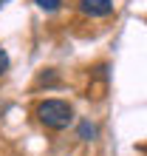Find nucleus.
Wrapping results in <instances>:
<instances>
[{
	"instance_id": "5",
	"label": "nucleus",
	"mask_w": 147,
	"mask_h": 156,
	"mask_svg": "<svg viewBox=\"0 0 147 156\" xmlns=\"http://www.w3.org/2000/svg\"><path fill=\"white\" fill-rule=\"evenodd\" d=\"M9 66H12V60H9V54H6V48L0 45V77L9 71Z\"/></svg>"
},
{
	"instance_id": "2",
	"label": "nucleus",
	"mask_w": 147,
	"mask_h": 156,
	"mask_svg": "<svg viewBox=\"0 0 147 156\" xmlns=\"http://www.w3.org/2000/svg\"><path fill=\"white\" fill-rule=\"evenodd\" d=\"M79 12L85 17H108L113 14V0H79Z\"/></svg>"
},
{
	"instance_id": "4",
	"label": "nucleus",
	"mask_w": 147,
	"mask_h": 156,
	"mask_svg": "<svg viewBox=\"0 0 147 156\" xmlns=\"http://www.w3.org/2000/svg\"><path fill=\"white\" fill-rule=\"evenodd\" d=\"M37 9H43V12H57V9L62 6V0H34Z\"/></svg>"
},
{
	"instance_id": "1",
	"label": "nucleus",
	"mask_w": 147,
	"mask_h": 156,
	"mask_svg": "<svg viewBox=\"0 0 147 156\" xmlns=\"http://www.w3.org/2000/svg\"><path fill=\"white\" fill-rule=\"evenodd\" d=\"M34 116L40 119V125H45L48 131H65L74 122V108L65 99H43L34 108Z\"/></svg>"
},
{
	"instance_id": "6",
	"label": "nucleus",
	"mask_w": 147,
	"mask_h": 156,
	"mask_svg": "<svg viewBox=\"0 0 147 156\" xmlns=\"http://www.w3.org/2000/svg\"><path fill=\"white\" fill-rule=\"evenodd\" d=\"M6 3H9V0H0V9H3V6H6Z\"/></svg>"
},
{
	"instance_id": "3",
	"label": "nucleus",
	"mask_w": 147,
	"mask_h": 156,
	"mask_svg": "<svg viewBox=\"0 0 147 156\" xmlns=\"http://www.w3.org/2000/svg\"><path fill=\"white\" fill-rule=\"evenodd\" d=\"M79 139H85V142L96 139V125H91L88 119H85V122H79Z\"/></svg>"
}]
</instances>
